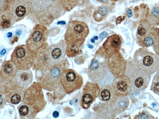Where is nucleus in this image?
Masks as SVG:
<instances>
[{"label": "nucleus", "instance_id": "1", "mask_svg": "<svg viewBox=\"0 0 159 119\" xmlns=\"http://www.w3.org/2000/svg\"><path fill=\"white\" fill-rule=\"evenodd\" d=\"M136 36L140 46L145 48L153 46L156 52L159 54V28L153 26L148 20H141Z\"/></svg>", "mask_w": 159, "mask_h": 119}, {"label": "nucleus", "instance_id": "2", "mask_svg": "<svg viewBox=\"0 0 159 119\" xmlns=\"http://www.w3.org/2000/svg\"><path fill=\"white\" fill-rule=\"evenodd\" d=\"M42 87L39 83H34L25 90L22 100V103L27 105L35 116L44 108L46 104Z\"/></svg>", "mask_w": 159, "mask_h": 119}, {"label": "nucleus", "instance_id": "3", "mask_svg": "<svg viewBox=\"0 0 159 119\" xmlns=\"http://www.w3.org/2000/svg\"><path fill=\"white\" fill-rule=\"evenodd\" d=\"M133 61L151 75L159 70V54H154L146 48L142 47L136 51Z\"/></svg>", "mask_w": 159, "mask_h": 119}, {"label": "nucleus", "instance_id": "4", "mask_svg": "<svg viewBox=\"0 0 159 119\" xmlns=\"http://www.w3.org/2000/svg\"><path fill=\"white\" fill-rule=\"evenodd\" d=\"M88 27L85 23L77 20L70 21L65 36L66 44H75L80 46L89 34Z\"/></svg>", "mask_w": 159, "mask_h": 119}, {"label": "nucleus", "instance_id": "5", "mask_svg": "<svg viewBox=\"0 0 159 119\" xmlns=\"http://www.w3.org/2000/svg\"><path fill=\"white\" fill-rule=\"evenodd\" d=\"M126 75L130 81L132 87L137 91L147 88L151 78V75L139 67L132 61L128 63L126 70Z\"/></svg>", "mask_w": 159, "mask_h": 119}, {"label": "nucleus", "instance_id": "6", "mask_svg": "<svg viewBox=\"0 0 159 119\" xmlns=\"http://www.w3.org/2000/svg\"><path fill=\"white\" fill-rule=\"evenodd\" d=\"M7 5L4 15L12 24L23 19L31 10L30 0H10Z\"/></svg>", "mask_w": 159, "mask_h": 119}, {"label": "nucleus", "instance_id": "7", "mask_svg": "<svg viewBox=\"0 0 159 119\" xmlns=\"http://www.w3.org/2000/svg\"><path fill=\"white\" fill-rule=\"evenodd\" d=\"M108 58L106 53L103 55L97 54L92 60L87 73L92 82L98 83L100 82L107 74L108 68Z\"/></svg>", "mask_w": 159, "mask_h": 119}, {"label": "nucleus", "instance_id": "8", "mask_svg": "<svg viewBox=\"0 0 159 119\" xmlns=\"http://www.w3.org/2000/svg\"><path fill=\"white\" fill-rule=\"evenodd\" d=\"M66 63L63 61L60 63L49 66L45 68V77L42 79L41 85L43 88L46 90L53 91L57 88L60 83L61 74L64 69L67 68Z\"/></svg>", "mask_w": 159, "mask_h": 119}, {"label": "nucleus", "instance_id": "9", "mask_svg": "<svg viewBox=\"0 0 159 119\" xmlns=\"http://www.w3.org/2000/svg\"><path fill=\"white\" fill-rule=\"evenodd\" d=\"M60 82L66 93L68 94L80 89L84 83L81 75L74 70L67 68L61 72Z\"/></svg>", "mask_w": 159, "mask_h": 119}, {"label": "nucleus", "instance_id": "10", "mask_svg": "<svg viewBox=\"0 0 159 119\" xmlns=\"http://www.w3.org/2000/svg\"><path fill=\"white\" fill-rule=\"evenodd\" d=\"M11 60L19 70L30 69L34 61V55L24 44L16 47L11 56Z\"/></svg>", "mask_w": 159, "mask_h": 119}, {"label": "nucleus", "instance_id": "11", "mask_svg": "<svg viewBox=\"0 0 159 119\" xmlns=\"http://www.w3.org/2000/svg\"><path fill=\"white\" fill-rule=\"evenodd\" d=\"M48 33L47 28L41 24H38L33 28L26 42V45L33 54L44 45Z\"/></svg>", "mask_w": 159, "mask_h": 119}, {"label": "nucleus", "instance_id": "12", "mask_svg": "<svg viewBox=\"0 0 159 119\" xmlns=\"http://www.w3.org/2000/svg\"><path fill=\"white\" fill-rule=\"evenodd\" d=\"M1 95L7 102L17 104L23 100L25 88L16 85L12 81L2 82Z\"/></svg>", "mask_w": 159, "mask_h": 119}, {"label": "nucleus", "instance_id": "13", "mask_svg": "<svg viewBox=\"0 0 159 119\" xmlns=\"http://www.w3.org/2000/svg\"><path fill=\"white\" fill-rule=\"evenodd\" d=\"M66 47L65 40H62L45 49V55L49 66L58 64L63 61L66 54Z\"/></svg>", "mask_w": 159, "mask_h": 119}, {"label": "nucleus", "instance_id": "14", "mask_svg": "<svg viewBox=\"0 0 159 119\" xmlns=\"http://www.w3.org/2000/svg\"><path fill=\"white\" fill-rule=\"evenodd\" d=\"M100 88L97 83L88 82L84 86L80 99L81 107L88 109L96 99L99 97Z\"/></svg>", "mask_w": 159, "mask_h": 119}, {"label": "nucleus", "instance_id": "15", "mask_svg": "<svg viewBox=\"0 0 159 119\" xmlns=\"http://www.w3.org/2000/svg\"><path fill=\"white\" fill-rule=\"evenodd\" d=\"M127 65L126 61L119 52L108 56V68L115 77L125 74Z\"/></svg>", "mask_w": 159, "mask_h": 119}, {"label": "nucleus", "instance_id": "16", "mask_svg": "<svg viewBox=\"0 0 159 119\" xmlns=\"http://www.w3.org/2000/svg\"><path fill=\"white\" fill-rule=\"evenodd\" d=\"M112 86L118 96H127L132 89L129 78L125 74L116 77L113 81Z\"/></svg>", "mask_w": 159, "mask_h": 119}, {"label": "nucleus", "instance_id": "17", "mask_svg": "<svg viewBox=\"0 0 159 119\" xmlns=\"http://www.w3.org/2000/svg\"><path fill=\"white\" fill-rule=\"evenodd\" d=\"M18 68L11 60L4 61L0 70L1 82L12 81L15 77Z\"/></svg>", "mask_w": 159, "mask_h": 119}, {"label": "nucleus", "instance_id": "18", "mask_svg": "<svg viewBox=\"0 0 159 119\" xmlns=\"http://www.w3.org/2000/svg\"><path fill=\"white\" fill-rule=\"evenodd\" d=\"M121 44L120 37L114 34L107 37L103 46L105 52L109 56L119 52Z\"/></svg>", "mask_w": 159, "mask_h": 119}, {"label": "nucleus", "instance_id": "19", "mask_svg": "<svg viewBox=\"0 0 159 119\" xmlns=\"http://www.w3.org/2000/svg\"><path fill=\"white\" fill-rule=\"evenodd\" d=\"M33 80V73L30 70H19L12 81L16 85L26 88L32 83Z\"/></svg>", "mask_w": 159, "mask_h": 119}, {"label": "nucleus", "instance_id": "20", "mask_svg": "<svg viewBox=\"0 0 159 119\" xmlns=\"http://www.w3.org/2000/svg\"><path fill=\"white\" fill-rule=\"evenodd\" d=\"M118 96L112 85H106L100 89L99 98L102 101L111 104L116 100Z\"/></svg>", "mask_w": 159, "mask_h": 119}, {"label": "nucleus", "instance_id": "21", "mask_svg": "<svg viewBox=\"0 0 159 119\" xmlns=\"http://www.w3.org/2000/svg\"><path fill=\"white\" fill-rule=\"evenodd\" d=\"M129 103V99L127 96H118L114 102L110 104L114 113L118 115L127 108Z\"/></svg>", "mask_w": 159, "mask_h": 119}, {"label": "nucleus", "instance_id": "22", "mask_svg": "<svg viewBox=\"0 0 159 119\" xmlns=\"http://www.w3.org/2000/svg\"><path fill=\"white\" fill-rule=\"evenodd\" d=\"M148 20L153 26L159 25V5L152 7L149 13Z\"/></svg>", "mask_w": 159, "mask_h": 119}, {"label": "nucleus", "instance_id": "23", "mask_svg": "<svg viewBox=\"0 0 159 119\" xmlns=\"http://www.w3.org/2000/svg\"><path fill=\"white\" fill-rule=\"evenodd\" d=\"M80 46L75 44H66V54L69 57H75L82 52Z\"/></svg>", "mask_w": 159, "mask_h": 119}, {"label": "nucleus", "instance_id": "24", "mask_svg": "<svg viewBox=\"0 0 159 119\" xmlns=\"http://www.w3.org/2000/svg\"><path fill=\"white\" fill-rule=\"evenodd\" d=\"M150 89L154 93L159 95V70L154 76Z\"/></svg>", "mask_w": 159, "mask_h": 119}, {"label": "nucleus", "instance_id": "25", "mask_svg": "<svg viewBox=\"0 0 159 119\" xmlns=\"http://www.w3.org/2000/svg\"><path fill=\"white\" fill-rule=\"evenodd\" d=\"M12 23L10 20L8 19L4 15H3L1 17L0 22V28L3 30L9 28Z\"/></svg>", "mask_w": 159, "mask_h": 119}, {"label": "nucleus", "instance_id": "26", "mask_svg": "<svg viewBox=\"0 0 159 119\" xmlns=\"http://www.w3.org/2000/svg\"><path fill=\"white\" fill-rule=\"evenodd\" d=\"M106 13L105 10L102 9H99L94 12L93 14V18L97 21L99 22L103 19Z\"/></svg>", "mask_w": 159, "mask_h": 119}, {"label": "nucleus", "instance_id": "27", "mask_svg": "<svg viewBox=\"0 0 159 119\" xmlns=\"http://www.w3.org/2000/svg\"><path fill=\"white\" fill-rule=\"evenodd\" d=\"M134 119H147L155 118L148 111L143 110L136 115Z\"/></svg>", "mask_w": 159, "mask_h": 119}, {"label": "nucleus", "instance_id": "28", "mask_svg": "<svg viewBox=\"0 0 159 119\" xmlns=\"http://www.w3.org/2000/svg\"><path fill=\"white\" fill-rule=\"evenodd\" d=\"M125 16H119L117 17L116 19V23L117 24H120L122 21L124 20L125 19Z\"/></svg>", "mask_w": 159, "mask_h": 119}, {"label": "nucleus", "instance_id": "29", "mask_svg": "<svg viewBox=\"0 0 159 119\" xmlns=\"http://www.w3.org/2000/svg\"><path fill=\"white\" fill-rule=\"evenodd\" d=\"M126 15L129 18H131L132 16V12L129 9H128L126 11Z\"/></svg>", "mask_w": 159, "mask_h": 119}, {"label": "nucleus", "instance_id": "30", "mask_svg": "<svg viewBox=\"0 0 159 119\" xmlns=\"http://www.w3.org/2000/svg\"><path fill=\"white\" fill-rule=\"evenodd\" d=\"M107 35V33L106 32H102L101 33L100 35V38L101 39H103L105 38Z\"/></svg>", "mask_w": 159, "mask_h": 119}, {"label": "nucleus", "instance_id": "31", "mask_svg": "<svg viewBox=\"0 0 159 119\" xmlns=\"http://www.w3.org/2000/svg\"><path fill=\"white\" fill-rule=\"evenodd\" d=\"M52 115L54 117L57 118L58 117L59 113L57 111H55L53 112Z\"/></svg>", "mask_w": 159, "mask_h": 119}, {"label": "nucleus", "instance_id": "32", "mask_svg": "<svg viewBox=\"0 0 159 119\" xmlns=\"http://www.w3.org/2000/svg\"><path fill=\"white\" fill-rule=\"evenodd\" d=\"M98 1L101 2H105L107 1V0H97Z\"/></svg>", "mask_w": 159, "mask_h": 119}, {"label": "nucleus", "instance_id": "33", "mask_svg": "<svg viewBox=\"0 0 159 119\" xmlns=\"http://www.w3.org/2000/svg\"><path fill=\"white\" fill-rule=\"evenodd\" d=\"M88 46L89 48H92L93 47V46L92 45L89 44H88Z\"/></svg>", "mask_w": 159, "mask_h": 119}, {"label": "nucleus", "instance_id": "34", "mask_svg": "<svg viewBox=\"0 0 159 119\" xmlns=\"http://www.w3.org/2000/svg\"><path fill=\"white\" fill-rule=\"evenodd\" d=\"M98 36H96L94 37L93 39H94V40H97L98 39Z\"/></svg>", "mask_w": 159, "mask_h": 119}, {"label": "nucleus", "instance_id": "35", "mask_svg": "<svg viewBox=\"0 0 159 119\" xmlns=\"http://www.w3.org/2000/svg\"><path fill=\"white\" fill-rule=\"evenodd\" d=\"M91 42H92V43H94V42H95V41H94V40L93 39H91Z\"/></svg>", "mask_w": 159, "mask_h": 119}, {"label": "nucleus", "instance_id": "36", "mask_svg": "<svg viewBox=\"0 0 159 119\" xmlns=\"http://www.w3.org/2000/svg\"><path fill=\"white\" fill-rule=\"evenodd\" d=\"M112 0V1H114V2H116V1H118L120 0Z\"/></svg>", "mask_w": 159, "mask_h": 119}, {"label": "nucleus", "instance_id": "37", "mask_svg": "<svg viewBox=\"0 0 159 119\" xmlns=\"http://www.w3.org/2000/svg\"><path fill=\"white\" fill-rule=\"evenodd\" d=\"M134 1V2H135V1H136L138 0H133Z\"/></svg>", "mask_w": 159, "mask_h": 119}]
</instances>
